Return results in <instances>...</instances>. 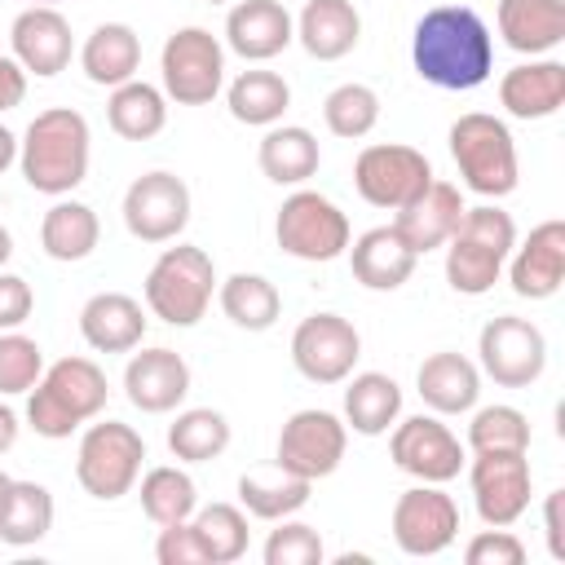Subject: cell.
I'll return each instance as SVG.
<instances>
[{"label":"cell","instance_id":"e0dca14e","mask_svg":"<svg viewBox=\"0 0 565 565\" xmlns=\"http://www.w3.org/2000/svg\"><path fill=\"white\" fill-rule=\"evenodd\" d=\"M459 539V503L441 486H411L393 503V543L406 556H441Z\"/></svg>","mask_w":565,"mask_h":565},{"label":"cell","instance_id":"f907efd6","mask_svg":"<svg viewBox=\"0 0 565 565\" xmlns=\"http://www.w3.org/2000/svg\"><path fill=\"white\" fill-rule=\"evenodd\" d=\"M18 428H22V424H18V411L0 402V455H9V450H13V441H18Z\"/></svg>","mask_w":565,"mask_h":565},{"label":"cell","instance_id":"277c9868","mask_svg":"<svg viewBox=\"0 0 565 565\" xmlns=\"http://www.w3.org/2000/svg\"><path fill=\"white\" fill-rule=\"evenodd\" d=\"M516 247V225L503 207L481 203V207H463L455 234L446 238V282L459 296H486L508 256Z\"/></svg>","mask_w":565,"mask_h":565},{"label":"cell","instance_id":"f35d334b","mask_svg":"<svg viewBox=\"0 0 565 565\" xmlns=\"http://www.w3.org/2000/svg\"><path fill=\"white\" fill-rule=\"evenodd\" d=\"M309 490H313V481H300L282 468H278V477L243 472L238 477V508L256 521H282V516H296L309 503Z\"/></svg>","mask_w":565,"mask_h":565},{"label":"cell","instance_id":"8d00e7d4","mask_svg":"<svg viewBox=\"0 0 565 565\" xmlns=\"http://www.w3.org/2000/svg\"><path fill=\"white\" fill-rule=\"evenodd\" d=\"M230 446V419L212 406H190L168 424V450L177 463H207L225 455Z\"/></svg>","mask_w":565,"mask_h":565},{"label":"cell","instance_id":"d6a6232c","mask_svg":"<svg viewBox=\"0 0 565 565\" xmlns=\"http://www.w3.org/2000/svg\"><path fill=\"white\" fill-rule=\"evenodd\" d=\"M106 119L124 141H150L168 124V97H163V88H154L146 79H128V84L110 88Z\"/></svg>","mask_w":565,"mask_h":565},{"label":"cell","instance_id":"ffe728a7","mask_svg":"<svg viewBox=\"0 0 565 565\" xmlns=\"http://www.w3.org/2000/svg\"><path fill=\"white\" fill-rule=\"evenodd\" d=\"M190 393V366L177 349H141L124 366V397L146 415H168Z\"/></svg>","mask_w":565,"mask_h":565},{"label":"cell","instance_id":"484cf974","mask_svg":"<svg viewBox=\"0 0 565 565\" xmlns=\"http://www.w3.org/2000/svg\"><path fill=\"white\" fill-rule=\"evenodd\" d=\"M296 40L318 62H340L362 40V13L353 0H305L296 18Z\"/></svg>","mask_w":565,"mask_h":565},{"label":"cell","instance_id":"7c38bea8","mask_svg":"<svg viewBox=\"0 0 565 565\" xmlns=\"http://www.w3.org/2000/svg\"><path fill=\"white\" fill-rule=\"evenodd\" d=\"M124 230L137 243H177L181 230L190 225V185L168 172H141L128 190H124Z\"/></svg>","mask_w":565,"mask_h":565},{"label":"cell","instance_id":"9f6ffc18","mask_svg":"<svg viewBox=\"0 0 565 565\" xmlns=\"http://www.w3.org/2000/svg\"><path fill=\"white\" fill-rule=\"evenodd\" d=\"M207 4H230V0H207Z\"/></svg>","mask_w":565,"mask_h":565},{"label":"cell","instance_id":"7a4b0ae2","mask_svg":"<svg viewBox=\"0 0 565 565\" xmlns=\"http://www.w3.org/2000/svg\"><path fill=\"white\" fill-rule=\"evenodd\" d=\"M88 154H93V132H88V119L71 106H53V110H40L22 141H18V168H22V181L35 190V194H49V199H62L71 194L84 177H88Z\"/></svg>","mask_w":565,"mask_h":565},{"label":"cell","instance_id":"4316f807","mask_svg":"<svg viewBox=\"0 0 565 565\" xmlns=\"http://www.w3.org/2000/svg\"><path fill=\"white\" fill-rule=\"evenodd\" d=\"M415 252L397 238L393 225H375L349 243V269L366 291H397L415 274Z\"/></svg>","mask_w":565,"mask_h":565},{"label":"cell","instance_id":"db71d44e","mask_svg":"<svg viewBox=\"0 0 565 565\" xmlns=\"http://www.w3.org/2000/svg\"><path fill=\"white\" fill-rule=\"evenodd\" d=\"M9 481H13V477H9V472H0V499H4V490H9Z\"/></svg>","mask_w":565,"mask_h":565},{"label":"cell","instance_id":"8992f818","mask_svg":"<svg viewBox=\"0 0 565 565\" xmlns=\"http://www.w3.org/2000/svg\"><path fill=\"white\" fill-rule=\"evenodd\" d=\"M216 291V265L203 247L177 243L163 247L146 274V309L168 327H194Z\"/></svg>","mask_w":565,"mask_h":565},{"label":"cell","instance_id":"30bf717a","mask_svg":"<svg viewBox=\"0 0 565 565\" xmlns=\"http://www.w3.org/2000/svg\"><path fill=\"white\" fill-rule=\"evenodd\" d=\"M349 450V428L340 415L331 411H296L287 415V424L278 428V446H274V468L300 477V481H322L340 468Z\"/></svg>","mask_w":565,"mask_h":565},{"label":"cell","instance_id":"60d3db41","mask_svg":"<svg viewBox=\"0 0 565 565\" xmlns=\"http://www.w3.org/2000/svg\"><path fill=\"white\" fill-rule=\"evenodd\" d=\"M322 119H327V128L335 137L358 141V137H366L380 124V93L371 84H340V88L327 93Z\"/></svg>","mask_w":565,"mask_h":565},{"label":"cell","instance_id":"681fc988","mask_svg":"<svg viewBox=\"0 0 565 565\" xmlns=\"http://www.w3.org/2000/svg\"><path fill=\"white\" fill-rule=\"evenodd\" d=\"M22 97H26V71L18 66L13 53H0V115L22 106Z\"/></svg>","mask_w":565,"mask_h":565},{"label":"cell","instance_id":"f6af8a7d","mask_svg":"<svg viewBox=\"0 0 565 565\" xmlns=\"http://www.w3.org/2000/svg\"><path fill=\"white\" fill-rule=\"evenodd\" d=\"M463 561L468 565H525V543L508 525H490L468 539Z\"/></svg>","mask_w":565,"mask_h":565},{"label":"cell","instance_id":"2e32d148","mask_svg":"<svg viewBox=\"0 0 565 565\" xmlns=\"http://www.w3.org/2000/svg\"><path fill=\"white\" fill-rule=\"evenodd\" d=\"M530 481L525 450H477L468 463L472 503L486 525H516L530 508Z\"/></svg>","mask_w":565,"mask_h":565},{"label":"cell","instance_id":"816d5d0a","mask_svg":"<svg viewBox=\"0 0 565 565\" xmlns=\"http://www.w3.org/2000/svg\"><path fill=\"white\" fill-rule=\"evenodd\" d=\"M9 163H18V137H13V132L0 124V172H4Z\"/></svg>","mask_w":565,"mask_h":565},{"label":"cell","instance_id":"836d02e7","mask_svg":"<svg viewBox=\"0 0 565 565\" xmlns=\"http://www.w3.org/2000/svg\"><path fill=\"white\" fill-rule=\"evenodd\" d=\"M53 530V494L40 481H9L0 499V543L31 547Z\"/></svg>","mask_w":565,"mask_h":565},{"label":"cell","instance_id":"b9f144b4","mask_svg":"<svg viewBox=\"0 0 565 565\" xmlns=\"http://www.w3.org/2000/svg\"><path fill=\"white\" fill-rule=\"evenodd\" d=\"M468 450H530V419L516 406H481L468 419Z\"/></svg>","mask_w":565,"mask_h":565},{"label":"cell","instance_id":"5bb4252c","mask_svg":"<svg viewBox=\"0 0 565 565\" xmlns=\"http://www.w3.org/2000/svg\"><path fill=\"white\" fill-rule=\"evenodd\" d=\"M362 358V335L340 313H309L291 331V366L309 384H344Z\"/></svg>","mask_w":565,"mask_h":565},{"label":"cell","instance_id":"bcb514c9","mask_svg":"<svg viewBox=\"0 0 565 565\" xmlns=\"http://www.w3.org/2000/svg\"><path fill=\"white\" fill-rule=\"evenodd\" d=\"M154 561L159 565H207V552H203L194 525L190 521H177V525H159Z\"/></svg>","mask_w":565,"mask_h":565},{"label":"cell","instance_id":"6da1fadb","mask_svg":"<svg viewBox=\"0 0 565 565\" xmlns=\"http://www.w3.org/2000/svg\"><path fill=\"white\" fill-rule=\"evenodd\" d=\"M415 75L446 93L481 88L494 71V35L468 4H437L411 31Z\"/></svg>","mask_w":565,"mask_h":565},{"label":"cell","instance_id":"ab89813d","mask_svg":"<svg viewBox=\"0 0 565 565\" xmlns=\"http://www.w3.org/2000/svg\"><path fill=\"white\" fill-rule=\"evenodd\" d=\"M203 552H207V565H234L247 556V512L238 503H207V508H194L190 516Z\"/></svg>","mask_w":565,"mask_h":565},{"label":"cell","instance_id":"d6986e66","mask_svg":"<svg viewBox=\"0 0 565 565\" xmlns=\"http://www.w3.org/2000/svg\"><path fill=\"white\" fill-rule=\"evenodd\" d=\"M508 282L521 300H552L565 282V221H543L508 256Z\"/></svg>","mask_w":565,"mask_h":565},{"label":"cell","instance_id":"7402d4cb","mask_svg":"<svg viewBox=\"0 0 565 565\" xmlns=\"http://www.w3.org/2000/svg\"><path fill=\"white\" fill-rule=\"evenodd\" d=\"M459 216H463V194H459V185L433 177L406 207H397L393 230H397V238H402L415 256H424V252L446 247V238L455 234Z\"/></svg>","mask_w":565,"mask_h":565},{"label":"cell","instance_id":"7bdbcfd3","mask_svg":"<svg viewBox=\"0 0 565 565\" xmlns=\"http://www.w3.org/2000/svg\"><path fill=\"white\" fill-rule=\"evenodd\" d=\"M44 375V349L22 331H0V397L31 393Z\"/></svg>","mask_w":565,"mask_h":565},{"label":"cell","instance_id":"7dc6e473","mask_svg":"<svg viewBox=\"0 0 565 565\" xmlns=\"http://www.w3.org/2000/svg\"><path fill=\"white\" fill-rule=\"evenodd\" d=\"M35 309V291L22 274H4L0 269V331H18Z\"/></svg>","mask_w":565,"mask_h":565},{"label":"cell","instance_id":"9c48e42d","mask_svg":"<svg viewBox=\"0 0 565 565\" xmlns=\"http://www.w3.org/2000/svg\"><path fill=\"white\" fill-rule=\"evenodd\" d=\"M274 238L287 256L296 260H313V265H327L335 256L349 252L353 243V230H349V216L318 190H296L282 199L278 216H274Z\"/></svg>","mask_w":565,"mask_h":565},{"label":"cell","instance_id":"603a6c76","mask_svg":"<svg viewBox=\"0 0 565 565\" xmlns=\"http://www.w3.org/2000/svg\"><path fill=\"white\" fill-rule=\"evenodd\" d=\"M499 106L512 119H552L565 106V62L556 57H530L521 66H512L499 79Z\"/></svg>","mask_w":565,"mask_h":565},{"label":"cell","instance_id":"83f0119b","mask_svg":"<svg viewBox=\"0 0 565 565\" xmlns=\"http://www.w3.org/2000/svg\"><path fill=\"white\" fill-rule=\"evenodd\" d=\"M499 35L512 53H552L565 40V0H499Z\"/></svg>","mask_w":565,"mask_h":565},{"label":"cell","instance_id":"d590c367","mask_svg":"<svg viewBox=\"0 0 565 565\" xmlns=\"http://www.w3.org/2000/svg\"><path fill=\"white\" fill-rule=\"evenodd\" d=\"M216 300L221 313L243 331H269L282 313V296L265 274H230L225 282H216Z\"/></svg>","mask_w":565,"mask_h":565},{"label":"cell","instance_id":"d4e9b609","mask_svg":"<svg viewBox=\"0 0 565 565\" xmlns=\"http://www.w3.org/2000/svg\"><path fill=\"white\" fill-rule=\"evenodd\" d=\"M415 388H419V397H424V406L433 415H468L477 406V397H481V371L463 353L441 349V353L419 362Z\"/></svg>","mask_w":565,"mask_h":565},{"label":"cell","instance_id":"4fadbf2b","mask_svg":"<svg viewBox=\"0 0 565 565\" xmlns=\"http://www.w3.org/2000/svg\"><path fill=\"white\" fill-rule=\"evenodd\" d=\"M477 353H481V371L499 388H530L547 366V335L530 318L499 313L481 327Z\"/></svg>","mask_w":565,"mask_h":565},{"label":"cell","instance_id":"11a10c76","mask_svg":"<svg viewBox=\"0 0 565 565\" xmlns=\"http://www.w3.org/2000/svg\"><path fill=\"white\" fill-rule=\"evenodd\" d=\"M26 4H62V0H26Z\"/></svg>","mask_w":565,"mask_h":565},{"label":"cell","instance_id":"ee69618b","mask_svg":"<svg viewBox=\"0 0 565 565\" xmlns=\"http://www.w3.org/2000/svg\"><path fill=\"white\" fill-rule=\"evenodd\" d=\"M260 556H265V565H322L327 547H322V534L313 525L282 516V521H274Z\"/></svg>","mask_w":565,"mask_h":565},{"label":"cell","instance_id":"3957f363","mask_svg":"<svg viewBox=\"0 0 565 565\" xmlns=\"http://www.w3.org/2000/svg\"><path fill=\"white\" fill-rule=\"evenodd\" d=\"M106 397L110 384L93 358H57L26 393V424L35 428V437L62 441L88 419H97L106 411Z\"/></svg>","mask_w":565,"mask_h":565},{"label":"cell","instance_id":"f5cc1de1","mask_svg":"<svg viewBox=\"0 0 565 565\" xmlns=\"http://www.w3.org/2000/svg\"><path fill=\"white\" fill-rule=\"evenodd\" d=\"M9 256H13V234L0 225V269H4V260H9Z\"/></svg>","mask_w":565,"mask_h":565},{"label":"cell","instance_id":"52a82bcc","mask_svg":"<svg viewBox=\"0 0 565 565\" xmlns=\"http://www.w3.org/2000/svg\"><path fill=\"white\" fill-rule=\"evenodd\" d=\"M141 463H146V441L132 424H119V419H102V424H88L84 437H79V450H75V481L102 499V503H115L124 499L137 477H141Z\"/></svg>","mask_w":565,"mask_h":565},{"label":"cell","instance_id":"1f68e13d","mask_svg":"<svg viewBox=\"0 0 565 565\" xmlns=\"http://www.w3.org/2000/svg\"><path fill=\"white\" fill-rule=\"evenodd\" d=\"M402 415V384L384 371H362L349 375L344 388V428H353L358 437H380L397 424Z\"/></svg>","mask_w":565,"mask_h":565},{"label":"cell","instance_id":"cb8c5ba5","mask_svg":"<svg viewBox=\"0 0 565 565\" xmlns=\"http://www.w3.org/2000/svg\"><path fill=\"white\" fill-rule=\"evenodd\" d=\"M79 335L97 353H132L146 335V309L128 291H97L79 309Z\"/></svg>","mask_w":565,"mask_h":565},{"label":"cell","instance_id":"f546056e","mask_svg":"<svg viewBox=\"0 0 565 565\" xmlns=\"http://www.w3.org/2000/svg\"><path fill=\"white\" fill-rule=\"evenodd\" d=\"M256 163L260 172L274 181V185H305L318 163H322V150H318V137L300 124H269L260 146H256Z\"/></svg>","mask_w":565,"mask_h":565},{"label":"cell","instance_id":"9a60e30c","mask_svg":"<svg viewBox=\"0 0 565 565\" xmlns=\"http://www.w3.org/2000/svg\"><path fill=\"white\" fill-rule=\"evenodd\" d=\"M388 455H393V463H397L406 477L428 481V486L455 481V477L463 472V463H468L463 441H459L437 415H411V419L393 424Z\"/></svg>","mask_w":565,"mask_h":565},{"label":"cell","instance_id":"e575fe53","mask_svg":"<svg viewBox=\"0 0 565 565\" xmlns=\"http://www.w3.org/2000/svg\"><path fill=\"white\" fill-rule=\"evenodd\" d=\"M225 106L238 124L247 128H269L287 115L291 106V88L278 71H243L234 75V84L225 88Z\"/></svg>","mask_w":565,"mask_h":565},{"label":"cell","instance_id":"4dcf8cb0","mask_svg":"<svg viewBox=\"0 0 565 565\" xmlns=\"http://www.w3.org/2000/svg\"><path fill=\"white\" fill-rule=\"evenodd\" d=\"M97 238H102V221L88 203L79 199H57L44 221H40V247L49 260H62V265H75V260H88L97 252Z\"/></svg>","mask_w":565,"mask_h":565},{"label":"cell","instance_id":"5b68a950","mask_svg":"<svg viewBox=\"0 0 565 565\" xmlns=\"http://www.w3.org/2000/svg\"><path fill=\"white\" fill-rule=\"evenodd\" d=\"M450 159H455L463 185L481 199H508L521 181L512 128L486 110H468L450 124Z\"/></svg>","mask_w":565,"mask_h":565},{"label":"cell","instance_id":"ac0fdd59","mask_svg":"<svg viewBox=\"0 0 565 565\" xmlns=\"http://www.w3.org/2000/svg\"><path fill=\"white\" fill-rule=\"evenodd\" d=\"M9 49L26 75L53 79L71 66V53H75L71 22L57 13V4H26L9 26Z\"/></svg>","mask_w":565,"mask_h":565},{"label":"cell","instance_id":"ba28073f","mask_svg":"<svg viewBox=\"0 0 565 565\" xmlns=\"http://www.w3.org/2000/svg\"><path fill=\"white\" fill-rule=\"evenodd\" d=\"M163 97L177 106H207L225 88V44L207 26H177L159 53Z\"/></svg>","mask_w":565,"mask_h":565},{"label":"cell","instance_id":"f1b7e54d","mask_svg":"<svg viewBox=\"0 0 565 565\" xmlns=\"http://www.w3.org/2000/svg\"><path fill=\"white\" fill-rule=\"evenodd\" d=\"M137 66H141V35L128 22L93 26V35L79 49V71L97 88H119V84L137 79Z\"/></svg>","mask_w":565,"mask_h":565},{"label":"cell","instance_id":"74e56055","mask_svg":"<svg viewBox=\"0 0 565 565\" xmlns=\"http://www.w3.org/2000/svg\"><path fill=\"white\" fill-rule=\"evenodd\" d=\"M141 512L154 521V525H177V521H190L194 508H199V486L185 468L177 463H159L141 477Z\"/></svg>","mask_w":565,"mask_h":565},{"label":"cell","instance_id":"c3c4849f","mask_svg":"<svg viewBox=\"0 0 565 565\" xmlns=\"http://www.w3.org/2000/svg\"><path fill=\"white\" fill-rule=\"evenodd\" d=\"M543 534H547L552 561H565V490H552L543 499Z\"/></svg>","mask_w":565,"mask_h":565},{"label":"cell","instance_id":"8fae6325","mask_svg":"<svg viewBox=\"0 0 565 565\" xmlns=\"http://www.w3.org/2000/svg\"><path fill=\"white\" fill-rule=\"evenodd\" d=\"M428 181H433L428 154L415 150V146H402V141L366 146V150L353 159V190H358L371 207H384V212L406 207Z\"/></svg>","mask_w":565,"mask_h":565},{"label":"cell","instance_id":"44dd1931","mask_svg":"<svg viewBox=\"0 0 565 565\" xmlns=\"http://www.w3.org/2000/svg\"><path fill=\"white\" fill-rule=\"evenodd\" d=\"M296 40V18L282 0H234L225 13V44L243 62H269Z\"/></svg>","mask_w":565,"mask_h":565}]
</instances>
